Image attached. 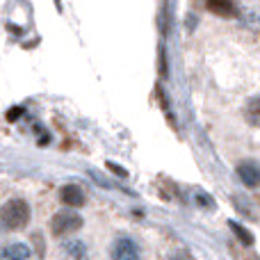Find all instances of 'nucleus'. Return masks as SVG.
I'll list each match as a JSON object with an SVG mask.
<instances>
[{"instance_id": "nucleus-13", "label": "nucleus", "mask_w": 260, "mask_h": 260, "mask_svg": "<svg viewBox=\"0 0 260 260\" xmlns=\"http://www.w3.org/2000/svg\"><path fill=\"white\" fill-rule=\"evenodd\" d=\"M32 242L37 244V256H44V240H41V233H32Z\"/></svg>"}, {"instance_id": "nucleus-8", "label": "nucleus", "mask_w": 260, "mask_h": 260, "mask_svg": "<svg viewBox=\"0 0 260 260\" xmlns=\"http://www.w3.org/2000/svg\"><path fill=\"white\" fill-rule=\"evenodd\" d=\"M206 9L215 16L221 18H233L238 16V5L233 0H206Z\"/></svg>"}, {"instance_id": "nucleus-7", "label": "nucleus", "mask_w": 260, "mask_h": 260, "mask_svg": "<svg viewBox=\"0 0 260 260\" xmlns=\"http://www.w3.org/2000/svg\"><path fill=\"white\" fill-rule=\"evenodd\" d=\"M62 253L69 260H89V247H87V242H82V240H78V238L64 240Z\"/></svg>"}, {"instance_id": "nucleus-11", "label": "nucleus", "mask_w": 260, "mask_h": 260, "mask_svg": "<svg viewBox=\"0 0 260 260\" xmlns=\"http://www.w3.org/2000/svg\"><path fill=\"white\" fill-rule=\"evenodd\" d=\"M194 199H197V203L201 208H215V201H212L206 192H197V194H194Z\"/></svg>"}, {"instance_id": "nucleus-4", "label": "nucleus", "mask_w": 260, "mask_h": 260, "mask_svg": "<svg viewBox=\"0 0 260 260\" xmlns=\"http://www.w3.org/2000/svg\"><path fill=\"white\" fill-rule=\"evenodd\" d=\"M59 201H62L69 210H73V208H82V206H85V203H87V194H85V189H82L78 183H67V185H62V187H59Z\"/></svg>"}, {"instance_id": "nucleus-5", "label": "nucleus", "mask_w": 260, "mask_h": 260, "mask_svg": "<svg viewBox=\"0 0 260 260\" xmlns=\"http://www.w3.org/2000/svg\"><path fill=\"white\" fill-rule=\"evenodd\" d=\"M235 174H238V178L247 187H251V189L260 187V165L256 160H242L235 167Z\"/></svg>"}, {"instance_id": "nucleus-6", "label": "nucleus", "mask_w": 260, "mask_h": 260, "mask_svg": "<svg viewBox=\"0 0 260 260\" xmlns=\"http://www.w3.org/2000/svg\"><path fill=\"white\" fill-rule=\"evenodd\" d=\"M32 249L23 242H9L0 247V260H32Z\"/></svg>"}, {"instance_id": "nucleus-1", "label": "nucleus", "mask_w": 260, "mask_h": 260, "mask_svg": "<svg viewBox=\"0 0 260 260\" xmlns=\"http://www.w3.org/2000/svg\"><path fill=\"white\" fill-rule=\"evenodd\" d=\"M30 221V206L25 199H9L0 208V226L5 231H21Z\"/></svg>"}, {"instance_id": "nucleus-2", "label": "nucleus", "mask_w": 260, "mask_h": 260, "mask_svg": "<svg viewBox=\"0 0 260 260\" xmlns=\"http://www.w3.org/2000/svg\"><path fill=\"white\" fill-rule=\"evenodd\" d=\"M80 229H82V217L76 210H69V208L55 212L53 219H50V233L55 238H69V235L78 233Z\"/></svg>"}, {"instance_id": "nucleus-3", "label": "nucleus", "mask_w": 260, "mask_h": 260, "mask_svg": "<svg viewBox=\"0 0 260 260\" xmlns=\"http://www.w3.org/2000/svg\"><path fill=\"white\" fill-rule=\"evenodd\" d=\"M110 258L112 260H142V247L130 235H117L110 244Z\"/></svg>"}, {"instance_id": "nucleus-14", "label": "nucleus", "mask_w": 260, "mask_h": 260, "mask_svg": "<svg viewBox=\"0 0 260 260\" xmlns=\"http://www.w3.org/2000/svg\"><path fill=\"white\" fill-rule=\"evenodd\" d=\"M108 167L114 171V174H119V176H126V171H123L121 167H117V165H114V162H108Z\"/></svg>"}, {"instance_id": "nucleus-9", "label": "nucleus", "mask_w": 260, "mask_h": 260, "mask_svg": "<svg viewBox=\"0 0 260 260\" xmlns=\"http://www.w3.org/2000/svg\"><path fill=\"white\" fill-rule=\"evenodd\" d=\"M242 114H244V121H247L249 126L260 128V96H253V99L247 101Z\"/></svg>"}, {"instance_id": "nucleus-10", "label": "nucleus", "mask_w": 260, "mask_h": 260, "mask_svg": "<svg viewBox=\"0 0 260 260\" xmlns=\"http://www.w3.org/2000/svg\"><path fill=\"white\" fill-rule=\"evenodd\" d=\"M229 226H231V231L235 233V238H238L240 242L244 244V247H251V244H253V235H251V231H247L242 224H238V221H233V219L229 221Z\"/></svg>"}, {"instance_id": "nucleus-12", "label": "nucleus", "mask_w": 260, "mask_h": 260, "mask_svg": "<svg viewBox=\"0 0 260 260\" xmlns=\"http://www.w3.org/2000/svg\"><path fill=\"white\" fill-rule=\"evenodd\" d=\"M169 258L171 260H194L192 253H189V249H174Z\"/></svg>"}]
</instances>
